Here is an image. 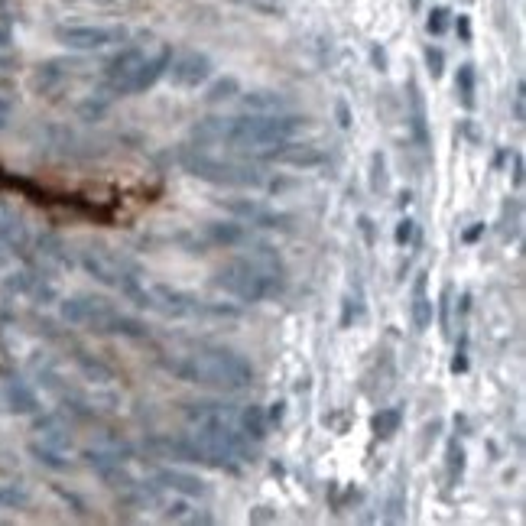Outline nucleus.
Segmentation results:
<instances>
[{
  "label": "nucleus",
  "mask_w": 526,
  "mask_h": 526,
  "mask_svg": "<svg viewBox=\"0 0 526 526\" xmlns=\"http://www.w3.org/2000/svg\"><path fill=\"white\" fill-rule=\"evenodd\" d=\"M312 121L306 114H257L247 111L238 117H202L199 124H192V140L199 147H231L241 153H254L273 143H283L289 137H299L302 130H309Z\"/></svg>",
  "instance_id": "nucleus-1"
},
{
  "label": "nucleus",
  "mask_w": 526,
  "mask_h": 526,
  "mask_svg": "<svg viewBox=\"0 0 526 526\" xmlns=\"http://www.w3.org/2000/svg\"><path fill=\"white\" fill-rule=\"evenodd\" d=\"M160 367L182 384L228 393L254 387L257 380V367L251 358H244L241 351L228 345H215V341H202V345H192L186 351H166L160 354Z\"/></svg>",
  "instance_id": "nucleus-2"
},
{
  "label": "nucleus",
  "mask_w": 526,
  "mask_h": 526,
  "mask_svg": "<svg viewBox=\"0 0 526 526\" xmlns=\"http://www.w3.org/2000/svg\"><path fill=\"white\" fill-rule=\"evenodd\" d=\"M247 247H251L247 254L231 257L221 263V267H215L212 286L221 289L225 296L238 299L241 306H257V302L283 296L289 283V270L280 251L263 241H251Z\"/></svg>",
  "instance_id": "nucleus-3"
},
{
  "label": "nucleus",
  "mask_w": 526,
  "mask_h": 526,
  "mask_svg": "<svg viewBox=\"0 0 526 526\" xmlns=\"http://www.w3.org/2000/svg\"><path fill=\"white\" fill-rule=\"evenodd\" d=\"M176 163L182 166V173H189L192 179H199V182H205V186H215V189H241V192L289 189V182L270 179L257 163L225 160V156L208 153L205 147H199V143H186V147H179Z\"/></svg>",
  "instance_id": "nucleus-4"
},
{
  "label": "nucleus",
  "mask_w": 526,
  "mask_h": 526,
  "mask_svg": "<svg viewBox=\"0 0 526 526\" xmlns=\"http://www.w3.org/2000/svg\"><path fill=\"white\" fill-rule=\"evenodd\" d=\"M59 315L62 322H69L75 328L101 338H130L140 341L150 335V325L134 312H124L121 306H114L111 299L104 296H91V293H75L65 296L59 302Z\"/></svg>",
  "instance_id": "nucleus-5"
},
{
  "label": "nucleus",
  "mask_w": 526,
  "mask_h": 526,
  "mask_svg": "<svg viewBox=\"0 0 526 526\" xmlns=\"http://www.w3.org/2000/svg\"><path fill=\"white\" fill-rule=\"evenodd\" d=\"M134 306L163 315V319H179V322L182 319H189V322L241 319V306H231V302H212V299H202V296L189 293V289H179V286H169V283H150V280L143 283Z\"/></svg>",
  "instance_id": "nucleus-6"
},
{
  "label": "nucleus",
  "mask_w": 526,
  "mask_h": 526,
  "mask_svg": "<svg viewBox=\"0 0 526 526\" xmlns=\"http://www.w3.org/2000/svg\"><path fill=\"white\" fill-rule=\"evenodd\" d=\"M78 267H82L95 283L117 289L127 302H134L140 296L143 283H147V273H143V267L134 257H127L124 251H117V247L101 244V241L82 244V251H78Z\"/></svg>",
  "instance_id": "nucleus-7"
},
{
  "label": "nucleus",
  "mask_w": 526,
  "mask_h": 526,
  "mask_svg": "<svg viewBox=\"0 0 526 526\" xmlns=\"http://www.w3.org/2000/svg\"><path fill=\"white\" fill-rule=\"evenodd\" d=\"M52 39L69 52H104L117 49L130 39V26L124 23H59Z\"/></svg>",
  "instance_id": "nucleus-8"
},
{
  "label": "nucleus",
  "mask_w": 526,
  "mask_h": 526,
  "mask_svg": "<svg viewBox=\"0 0 526 526\" xmlns=\"http://www.w3.org/2000/svg\"><path fill=\"white\" fill-rule=\"evenodd\" d=\"M0 247L10 257L26 260V267H33L36 254H33V228L26 221L23 208H17L10 199H0Z\"/></svg>",
  "instance_id": "nucleus-9"
},
{
  "label": "nucleus",
  "mask_w": 526,
  "mask_h": 526,
  "mask_svg": "<svg viewBox=\"0 0 526 526\" xmlns=\"http://www.w3.org/2000/svg\"><path fill=\"white\" fill-rule=\"evenodd\" d=\"M251 156L257 163H273V166H289V169H319L328 160L322 147H315V143H306V140H296V137L273 143V147L254 150Z\"/></svg>",
  "instance_id": "nucleus-10"
},
{
  "label": "nucleus",
  "mask_w": 526,
  "mask_h": 526,
  "mask_svg": "<svg viewBox=\"0 0 526 526\" xmlns=\"http://www.w3.org/2000/svg\"><path fill=\"white\" fill-rule=\"evenodd\" d=\"M215 205L225 215L244 221L247 228H263V231H289L293 228V215L276 212V208L263 205L257 199H215Z\"/></svg>",
  "instance_id": "nucleus-11"
},
{
  "label": "nucleus",
  "mask_w": 526,
  "mask_h": 526,
  "mask_svg": "<svg viewBox=\"0 0 526 526\" xmlns=\"http://www.w3.org/2000/svg\"><path fill=\"white\" fill-rule=\"evenodd\" d=\"M0 403L13 416H36L43 410V397L36 393L33 380H26L17 367H0Z\"/></svg>",
  "instance_id": "nucleus-12"
},
{
  "label": "nucleus",
  "mask_w": 526,
  "mask_h": 526,
  "mask_svg": "<svg viewBox=\"0 0 526 526\" xmlns=\"http://www.w3.org/2000/svg\"><path fill=\"white\" fill-rule=\"evenodd\" d=\"M215 75V62L208 52H199V49H189V52H179L169 62V72L166 78L173 82V88H182V91H195L202 88L208 78Z\"/></svg>",
  "instance_id": "nucleus-13"
},
{
  "label": "nucleus",
  "mask_w": 526,
  "mask_h": 526,
  "mask_svg": "<svg viewBox=\"0 0 526 526\" xmlns=\"http://www.w3.org/2000/svg\"><path fill=\"white\" fill-rule=\"evenodd\" d=\"M82 75H85V65L78 59H46L33 69V88L39 95L52 98L69 88L72 82H78Z\"/></svg>",
  "instance_id": "nucleus-14"
},
{
  "label": "nucleus",
  "mask_w": 526,
  "mask_h": 526,
  "mask_svg": "<svg viewBox=\"0 0 526 526\" xmlns=\"http://www.w3.org/2000/svg\"><path fill=\"white\" fill-rule=\"evenodd\" d=\"M406 127H410L413 143L423 153L432 150V127H429V108H426V95L419 82L410 75L406 78Z\"/></svg>",
  "instance_id": "nucleus-15"
},
{
  "label": "nucleus",
  "mask_w": 526,
  "mask_h": 526,
  "mask_svg": "<svg viewBox=\"0 0 526 526\" xmlns=\"http://www.w3.org/2000/svg\"><path fill=\"white\" fill-rule=\"evenodd\" d=\"M173 46L169 43H160L153 52H147V59H143V65L137 69V75H134V82H130V88H127V98H137V95H147L150 88H156L166 78V72H169V62H173Z\"/></svg>",
  "instance_id": "nucleus-16"
},
{
  "label": "nucleus",
  "mask_w": 526,
  "mask_h": 526,
  "mask_svg": "<svg viewBox=\"0 0 526 526\" xmlns=\"http://www.w3.org/2000/svg\"><path fill=\"white\" fill-rule=\"evenodd\" d=\"M202 241L212 244V247H225V251H234V247H247L254 241L251 228L244 225L238 218H225V221H208L202 228Z\"/></svg>",
  "instance_id": "nucleus-17"
},
{
  "label": "nucleus",
  "mask_w": 526,
  "mask_h": 526,
  "mask_svg": "<svg viewBox=\"0 0 526 526\" xmlns=\"http://www.w3.org/2000/svg\"><path fill=\"white\" fill-rule=\"evenodd\" d=\"M153 481L160 484V491L179 494V497H192V501H199V497L212 494L208 481H202L199 475H192V471H182V468H160Z\"/></svg>",
  "instance_id": "nucleus-18"
},
{
  "label": "nucleus",
  "mask_w": 526,
  "mask_h": 526,
  "mask_svg": "<svg viewBox=\"0 0 526 526\" xmlns=\"http://www.w3.org/2000/svg\"><path fill=\"white\" fill-rule=\"evenodd\" d=\"M410 322H413V332H429L432 322H436V302H432L429 296V273L426 270H419L416 273V280H413V289H410Z\"/></svg>",
  "instance_id": "nucleus-19"
},
{
  "label": "nucleus",
  "mask_w": 526,
  "mask_h": 526,
  "mask_svg": "<svg viewBox=\"0 0 526 526\" xmlns=\"http://www.w3.org/2000/svg\"><path fill=\"white\" fill-rule=\"evenodd\" d=\"M33 432H36V439H43V442H49V445H56V449L69 452V455H72V449H75L72 432H69V426H65V419H62L59 413H43V410H39V413H36V426H33Z\"/></svg>",
  "instance_id": "nucleus-20"
},
{
  "label": "nucleus",
  "mask_w": 526,
  "mask_h": 526,
  "mask_svg": "<svg viewBox=\"0 0 526 526\" xmlns=\"http://www.w3.org/2000/svg\"><path fill=\"white\" fill-rule=\"evenodd\" d=\"M241 104L247 111H257V114H283L293 108V101H289V95H283V91L276 88H254V91H241Z\"/></svg>",
  "instance_id": "nucleus-21"
},
{
  "label": "nucleus",
  "mask_w": 526,
  "mask_h": 526,
  "mask_svg": "<svg viewBox=\"0 0 526 526\" xmlns=\"http://www.w3.org/2000/svg\"><path fill=\"white\" fill-rule=\"evenodd\" d=\"M238 429L244 432L247 439H251L254 445H260L263 439H267L270 432V423H267V410H263L260 403H247L238 410Z\"/></svg>",
  "instance_id": "nucleus-22"
},
{
  "label": "nucleus",
  "mask_w": 526,
  "mask_h": 526,
  "mask_svg": "<svg viewBox=\"0 0 526 526\" xmlns=\"http://www.w3.org/2000/svg\"><path fill=\"white\" fill-rule=\"evenodd\" d=\"M26 452H30V458H36V465H43V468H49V471H72V458H69V452H62V449H56V445H49V442H43V439H33L30 445H26Z\"/></svg>",
  "instance_id": "nucleus-23"
},
{
  "label": "nucleus",
  "mask_w": 526,
  "mask_h": 526,
  "mask_svg": "<svg viewBox=\"0 0 526 526\" xmlns=\"http://www.w3.org/2000/svg\"><path fill=\"white\" fill-rule=\"evenodd\" d=\"M455 95L462 111H475L478 108V69L471 62H462L455 72Z\"/></svg>",
  "instance_id": "nucleus-24"
},
{
  "label": "nucleus",
  "mask_w": 526,
  "mask_h": 526,
  "mask_svg": "<svg viewBox=\"0 0 526 526\" xmlns=\"http://www.w3.org/2000/svg\"><path fill=\"white\" fill-rule=\"evenodd\" d=\"M163 520H173V523H215L212 514H205L202 507L192 504V497H179V494H176V501H169L163 507Z\"/></svg>",
  "instance_id": "nucleus-25"
},
{
  "label": "nucleus",
  "mask_w": 526,
  "mask_h": 526,
  "mask_svg": "<svg viewBox=\"0 0 526 526\" xmlns=\"http://www.w3.org/2000/svg\"><path fill=\"white\" fill-rule=\"evenodd\" d=\"M465 468H468V452L458 436L449 439L445 445V481H449V488H458V484L465 481Z\"/></svg>",
  "instance_id": "nucleus-26"
},
{
  "label": "nucleus",
  "mask_w": 526,
  "mask_h": 526,
  "mask_svg": "<svg viewBox=\"0 0 526 526\" xmlns=\"http://www.w3.org/2000/svg\"><path fill=\"white\" fill-rule=\"evenodd\" d=\"M202 88H205V95H202L205 104H228V101H238V95H241V82H238V75L208 78V82H205Z\"/></svg>",
  "instance_id": "nucleus-27"
},
{
  "label": "nucleus",
  "mask_w": 526,
  "mask_h": 526,
  "mask_svg": "<svg viewBox=\"0 0 526 526\" xmlns=\"http://www.w3.org/2000/svg\"><path fill=\"white\" fill-rule=\"evenodd\" d=\"M403 426V410L400 406H380V410L371 416V432L377 439H393Z\"/></svg>",
  "instance_id": "nucleus-28"
},
{
  "label": "nucleus",
  "mask_w": 526,
  "mask_h": 526,
  "mask_svg": "<svg viewBox=\"0 0 526 526\" xmlns=\"http://www.w3.org/2000/svg\"><path fill=\"white\" fill-rule=\"evenodd\" d=\"M364 319V286L358 283L354 289H348L345 296H341V319L338 325L341 328H354Z\"/></svg>",
  "instance_id": "nucleus-29"
},
{
  "label": "nucleus",
  "mask_w": 526,
  "mask_h": 526,
  "mask_svg": "<svg viewBox=\"0 0 526 526\" xmlns=\"http://www.w3.org/2000/svg\"><path fill=\"white\" fill-rule=\"evenodd\" d=\"M75 364H78V371L85 374V380H91V384H111L114 371L108 364H101L98 358H91V354L75 351Z\"/></svg>",
  "instance_id": "nucleus-30"
},
{
  "label": "nucleus",
  "mask_w": 526,
  "mask_h": 526,
  "mask_svg": "<svg viewBox=\"0 0 526 526\" xmlns=\"http://www.w3.org/2000/svg\"><path fill=\"white\" fill-rule=\"evenodd\" d=\"M452 309H455V283H445L436 299V322L442 335L452 332Z\"/></svg>",
  "instance_id": "nucleus-31"
},
{
  "label": "nucleus",
  "mask_w": 526,
  "mask_h": 526,
  "mask_svg": "<svg viewBox=\"0 0 526 526\" xmlns=\"http://www.w3.org/2000/svg\"><path fill=\"white\" fill-rule=\"evenodd\" d=\"M33 494L20 484H0V510H23L30 507Z\"/></svg>",
  "instance_id": "nucleus-32"
},
{
  "label": "nucleus",
  "mask_w": 526,
  "mask_h": 526,
  "mask_svg": "<svg viewBox=\"0 0 526 526\" xmlns=\"http://www.w3.org/2000/svg\"><path fill=\"white\" fill-rule=\"evenodd\" d=\"M367 182H371V192L380 195V192H387V156L374 150L371 153V173H367Z\"/></svg>",
  "instance_id": "nucleus-33"
},
{
  "label": "nucleus",
  "mask_w": 526,
  "mask_h": 526,
  "mask_svg": "<svg viewBox=\"0 0 526 526\" xmlns=\"http://www.w3.org/2000/svg\"><path fill=\"white\" fill-rule=\"evenodd\" d=\"M449 23H452V10L445 4H436L426 17V33L429 36H445L449 33Z\"/></svg>",
  "instance_id": "nucleus-34"
},
{
  "label": "nucleus",
  "mask_w": 526,
  "mask_h": 526,
  "mask_svg": "<svg viewBox=\"0 0 526 526\" xmlns=\"http://www.w3.org/2000/svg\"><path fill=\"white\" fill-rule=\"evenodd\" d=\"M13 111H17V91H13L7 78H0V130L10 124Z\"/></svg>",
  "instance_id": "nucleus-35"
},
{
  "label": "nucleus",
  "mask_w": 526,
  "mask_h": 526,
  "mask_svg": "<svg viewBox=\"0 0 526 526\" xmlns=\"http://www.w3.org/2000/svg\"><path fill=\"white\" fill-rule=\"evenodd\" d=\"M413 241H416V221L406 215V218L397 221V228H393V244L403 251V247H410Z\"/></svg>",
  "instance_id": "nucleus-36"
},
{
  "label": "nucleus",
  "mask_w": 526,
  "mask_h": 526,
  "mask_svg": "<svg viewBox=\"0 0 526 526\" xmlns=\"http://www.w3.org/2000/svg\"><path fill=\"white\" fill-rule=\"evenodd\" d=\"M423 59H426V72H429L432 78H442V75H445V52H442L439 46H426Z\"/></svg>",
  "instance_id": "nucleus-37"
},
{
  "label": "nucleus",
  "mask_w": 526,
  "mask_h": 526,
  "mask_svg": "<svg viewBox=\"0 0 526 526\" xmlns=\"http://www.w3.org/2000/svg\"><path fill=\"white\" fill-rule=\"evenodd\" d=\"M231 4L247 7V10H257V13H267V17H276V13H283L280 0H231Z\"/></svg>",
  "instance_id": "nucleus-38"
},
{
  "label": "nucleus",
  "mask_w": 526,
  "mask_h": 526,
  "mask_svg": "<svg viewBox=\"0 0 526 526\" xmlns=\"http://www.w3.org/2000/svg\"><path fill=\"white\" fill-rule=\"evenodd\" d=\"M468 371V332L462 328V338L455 345V358H452V374H465Z\"/></svg>",
  "instance_id": "nucleus-39"
},
{
  "label": "nucleus",
  "mask_w": 526,
  "mask_h": 526,
  "mask_svg": "<svg viewBox=\"0 0 526 526\" xmlns=\"http://www.w3.org/2000/svg\"><path fill=\"white\" fill-rule=\"evenodd\" d=\"M452 26H455V36L462 39L465 46H471V39H475V26H471V17H468V13H458V17L452 20Z\"/></svg>",
  "instance_id": "nucleus-40"
},
{
  "label": "nucleus",
  "mask_w": 526,
  "mask_h": 526,
  "mask_svg": "<svg viewBox=\"0 0 526 526\" xmlns=\"http://www.w3.org/2000/svg\"><path fill=\"white\" fill-rule=\"evenodd\" d=\"M335 117H338V127H341V130H351V127H354V114H351V108H348L345 98L335 101Z\"/></svg>",
  "instance_id": "nucleus-41"
},
{
  "label": "nucleus",
  "mask_w": 526,
  "mask_h": 526,
  "mask_svg": "<svg viewBox=\"0 0 526 526\" xmlns=\"http://www.w3.org/2000/svg\"><path fill=\"white\" fill-rule=\"evenodd\" d=\"M403 510H406V497H403V488H397V494L390 497V514H387V520L390 523H400L403 520Z\"/></svg>",
  "instance_id": "nucleus-42"
},
{
  "label": "nucleus",
  "mask_w": 526,
  "mask_h": 526,
  "mask_svg": "<svg viewBox=\"0 0 526 526\" xmlns=\"http://www.w3.org/2000/svg\"><path fill=\"white\" fill-rule=\"evenodd\" d=\"M514 121L517 124L526 121V88H523V82H517V91H514Z\"/></svg>",
  "instance_id": "nucleus-43"
},
{
  "label": "nucleus",
  "mask_w": 526,
  "mask_h": 526,
  "mask_svg": "<svg viewBox=\"0 0 526 526\" xmlns=\"http://www.w3.org/2000/svg\"><path fill=\"white\" fill-rule=\"evenodd\" d=\"M263 410H267V423L270 426H280L283 416H286V400H273L270 406H263Z\"/></svg>",
  "instance_id": "nucleus-44"
},
{
  "label": "nucleus",
  "mask_w": 526,
  "mask_h": 526,
  "mask_svg": "<svg viewBox=\"0 0 526 526\" xmlns=\"http://www.w3.org/2000/svg\"><path fill=\"white\" fill-rule=\"evenodd\" d=\"M484 234H488V225H484V221H475V225L462 231V241H465V244H478V241L484 238Z\"/></svg>",
  "instance_id": "nucleus-45"
},
{
  "label": "nucleus",
  "mask_w": 526,
  "mask_h": 526,
  "mask_svg": "<svg viewBox=\"0 0 526 526\" xmlns=\"http://www.w3.org/2000/svg\"><path fill=\"white\" fill-rule=\"evenodd\" d=\"M452 312L458 315V325H465L468 312H471V293H468V289L462 293V299H455V309H452Z\"/></svg>",
  "instance_id": "nucleus-46"
},
{
  "label": "nucleus",
  "mask_w": 526,
  "mask_h": 526,
  "mask_svg": "<svg viewBox=\"0 0 526 526\" xmlns=\"http://www.w3.org/2000/svg\"><path fill=\"white\" fill-rule=\"evenodd\" d=\"M371 65H374V69L377 72H387V49L384 46H371Z\"/></svg>",
  "instance_id": "nucleus-47"
},
{
  "label": "nucleus",
  "mask_w": 526,
  "mask_h": 526,
  "mask_svg": "<svg viewBox=\"0 0 526 526\" xmlns=\"http://www.w3.org/2000/svg\"><path fill=\"white\" fill-rule=\"evenodd\" d=\"M523 153H514V189H523Z\"/></svg>",
  "instance_id": "nucleus-48"
},
{
  "label": "nucleus",
  "mask_w": 526,
  "mask_h": 526,
  "mask_svg": "<svg viewBox=\"0 0 526 526\" xmlns=\"http://www.w3.org/2000/svg\"><path fill=\"white\" fill-rule=\"evenodd\" d=\"M65 4H88V7H114L121 0H65Z\"/></svg>",
  "instance_id": "nucleus-49"
},
{
  "label": "nucleus",
  "mask_w": 526,
  "mask_h": 526,
  "mask_svg": "<svg viewBox=\"0 0 526 526\" xmlns=\"http://www.w3.org/2000/svg\"><path fill=\"white\" fill-rule=\"evenodd\" d=\"M13 43V33H10V26L7 23H0V52H7Z\"/></svg>",
  "instance_id": "nucleus-50"
},
{
  "label": "nucleus",
  "mask_w": 526,
  "mask_h": 526,
  "mask_svg": "<svg viewBox=\"0 0 526 526\" xmlns=\"http://www.w3.org/2000/svg\"><path fill=\"white\" fill-rule=\"evenodd\" d=\"M361 231H364V241H367V244H374V221L367 218V215L361 218Z\"/></svg>",
  "instance_id": "nucleus-51"
},
{
  "label": "nucleus",
  "mask_w": 526,
  "mask_h": 526,
  "mask_svg": "<svg viewBox=\"0 0 526 526\" xmlns=\"http://www.w3.org/2000/svg\"><path fill=\"white\" fill-rule=\"evenodd\" d=\"M413 205V192L410 189H403L400 192V199H397V208H410Z\"/></svg>",
  "instance_id": "nucleus-52"
}]
</instances>
